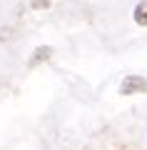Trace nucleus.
Segmentation results:
<instances>
[{
    "instance_id": "nucleus-3",
    "label": "nucleus",
    "mask_w": 147,
    "mask_h": 150,
    "mask_svg": "<svg viewBox=\"0 0 147 150\" xmlns=\"http://www.w3.org/2000/svg\"><path fill=\"white\" fill-rule=\"evenodd\" d=\"M40 58H42V60L50 58V48H37V50H35V60H40Z\"/></svg>"
},
{
    "instance_id": "nucleus-1",
    "label": "nucleus",
    "mask_w": 147,
    "mask_h": 150,
    "mask_svg": "<svg viewBox=\"0 0 147 150\" xmlns=\"http://www.w3.org/2000/svg\"><path fill=\"white\" fill-rule=\"evenodd\" d=\"M147 93V80L142 75H127L120 83V95H142Z\"/></svg>"
},
{
    "instance_id": "nucleus-4",
    "label": "nucleus",
    "mask_w": 147,
    "mask_h": 150,
    "mask_svg": "<svg viewBox=\"0 0 147 150\" xmlns=\"http://www.w3.org/2000/svg\"><path fill=\"white\" fill-rule=\"evenodd\" d=\"M50 0H35V8H40V5H47Z\"/></svg>"
},
{
    "instance_id": "nucleus-2",
    "label": "nucleus",
    "mask_w": 147,
    "mask_h": 150,
    "mask_svg": "<svg viewBox=\"0 0 147 150\" xmlns=\"http://www.w3.org/2000/svg\"><path fill=\"white\" fill-rule=\"evenodd\" d=\"M132 18H135L137 25H145L147 28V0H140L135 5V10H132Z\"/></svg>"
}]
</instances>
